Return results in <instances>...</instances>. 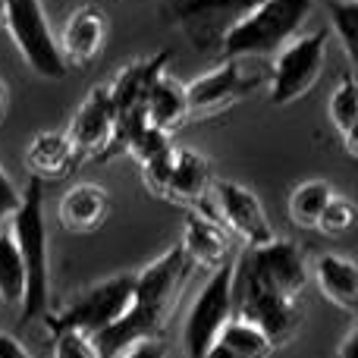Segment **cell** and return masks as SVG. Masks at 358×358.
Here are the masks:
<instances>
[{"instance_id": "obj_1", "label": "cell", "mask_w": 358, "mask_h": 358, "mask_svg": "<svg viewBox=\"0 0 358 358\" xmlns=\"http://www.w3.org/2000/svg\"><path fill=\"white\" fill-rule=\"evenodd\" d=\"M192 271L195 267H192V261L185 258L179 245H170L164 255L148 261L136 273L132 302L126 308V315L88 340L94 358H117L120 352H126L129 346H136L142 340H161Z\"/></svg>"}, {"instance_id": "obj_2", "label": "cell", "mask_w": 358, "mask_h": 358, "mask_svg": "<svg viewBox=\"0 0 358 358\" xmlns=\"http://www.w3.org/2000/svg\"><path fill=\"white\" fill-rule=\"evenodd\" d=\"M10 236L19 248L25 271L22 321H38L50 308V245H48V214H44V182L31 179L22 192L19 210L10 220Z\"/></svg>"}, {"instance_id": "obj_3", "label": "cell", "mask_w": 358, "mask_h": 358, "mask_svg": "<svg viewBox=\"0 0 358 358\" xmlns=\"http://www.w3.org/2000/svg\"><path fill=\"white\" fill-rule=\"evenodd\" d=\"M315 0H258L227 35L220 38V57L271 60L283 44L302 31Z\"/></svg>"}, {"instance_id": "obj_4", "label": "cell", "mask_w": 358, "mask_h": 358, "mask_svg": "<svg viewBox=\"0 0 358 358\" xmlns=\"http://www.w3.org/2000/svg\"><path fill=\"white\" fill-rule=\"evenodd\" d=\"M195 210L217 220L227 233H233L236 239L245 242V248H258L277 239L261 198L248 185L233 182V179H214L208 189V198Z\"/></svg>"}, {"instance_id": "obj_5", "label": "cell", "mask_w": 358, "mask_h": 358, "mask_svg": "<svg viewBox=\"0 0 358 358\" xmlns=\"http://www.w3.org/2000/svg\"><path fill=\"white\" fill-rule=\"evenodd\" d=\"M132 283H136V273H113V277L85 286L54 317V334L66 330V334H76L82 340L98 336L101 330H107L126 315L132 302Z\"/></svg>"}, {"instance_id": "obj_6", "label": "cell", "mask_w": 358, "mask_h": 358, "mask_svg": "<svg viewBox=\"0 0 358 358\" xmlns=\"http://www.w3.org/2000/svg\"><path fill=\"white\" fill-rule=\"evenodd\" d=\"M271 60H245V57H223L220 66L198 76L185 85L192 117H208L220 113L229 104L248 98L258 85H267Z\"/></svg>"}, {"instance_id": "obj_7", "label": "cell", "mask_w": 358, "mask_h": 358, "mask_svg": "<svg viewBox=\"0 0 358 358\" xmlns=\"http://www.w3.org/2000/svg\"><path fill=\"white\" fill-rule=\"evenodd\" d=\"M233 317L252 324L271 340L273 349L289 346L302 327V299H289L239 277L233 264Z\"/></svg>"}, {"instance_id": "obj_8", "label": "cell", "mask_w": 358, "mask_h": 358, "mask_svg": "<svg viewBox=\"0 0 358 358\" xmlns=\"http://www.w3.org/2000/svg\"><path fill=\"white\" fill-rule=\"evenodd\" d=\"M327 60V31L317 29L311 35H296L289 44L271 57V76H267V94L271 104L286 107L305 98L317 85Z\"/></svg>"}, {"instance_id": "obj_9", "label": "cell", "mask_w": 358, "mask_h": 358, "mask_svg": "<svg viewBox=\"0 0 358 358\" xmlns=\"http://www.w3.org/2000/svg\"><path fill=\"white\" fill-rule=\"evenodd\" d=\"M142 176L151 195L167 198L173 204H185L192 210L208 198V189L214 182L208 157L192 148H179V145H170L155 161L142 164Z\"/></svg>"}, {"instance_id": "obj_10", "label": "cell", "mask_w": 358, "mask_h": 358, "mask_svg": "<svg viewBox=\"0 0 358 358\" xmlns=\"http://www.w3.org/2000/svg\"><path fill=\"white\" fill-rule=\"evenodd\" d=\"M3 25L22 63L41 79H63L66 63L57 48V35L41 10V0H3Z\"/></svg>"}, {"instance_id": "obj_11", "label": "cell", "mask_w": 358, "mask_h": 358, "mask_svg": "<svg viewBox=\"0 0 358 358\" xmlns=\"http://www.w3.org/2000/svg\"><path fill=\"white\" fill-rule=\"evenodd\" d=\"M236 273L258 286L280 292V296L299 299L308 283V261L305 252L299 248V242L292 239H273L267 245L245 248L239 258H233Z\"/></svg>"}, {"instance_id": "obj_12", "label": "cell", "mask_w": 358, "mask_h": 358, "mask_svg": "<svg viewBox=\"0 0 358 358\" xmlns=\"http://www.w3.org/2000/svg\"><path fill=\"white\" fill-rule=\"evenodd\" d=\"M233 317V258L223 267L210 271L208 283L189 305V315L182 321V346L189 358H204L214 346L217 334Z\"/></svg>"}, {"instance_id": "obj_13", "label": "cell", "mask_w": 358, "mask_h": 358, "mask_svg": "<svg viewBox=\"0 0 358 358\" xmlns=\"http://www.w3.org/2000/svg\"><path fill=\"white\" fill-rule=\"evenodd\" d=\"M258 0H170L167 19L195 48H217L220 38L245 16Z\"/></svg>"}, {"instance_id": "obj_14", "label": "cell", "mask_w": 358, "mask_h": 358, "mask_svg": "<svg viewBox=\"0 0 358 358\" xmlns=\"http://www.w3.org/2000/svg\"><path fill=\"white\" fill-rule=\"evenodd\" d=\"M113 132H117V113L110 104V92H107V85H94L85 94V101L76 107L73 120L66 126V138L76 148L79 161L82 157L104 161L107 151H110Z\"/></svg>"}, {"instance_id": "obj_15", "label": "cell", "mask_w": 358, "mask_h": 358, "mask_svg": "<svg viewBox=\"0 0 358 358\" xmlns=\"http://www.w3.org/2000/svg\"><path fill=\"white\" fill-rule=\"evenodd\" d=\"M107 41V16L101 6L85 3L76 6L69 13L66 25H63L60 38H57V48H60L63 63L69 66H88V63L98 60V54L104 50Z\"/></svg>"}, {"instance_id": "obj_16", "label": "cell", "mask_w": 358, "mask_h": 358, "mask_svg": "<svg viewBox=\"0 0 358 358\" xmlns=\"http://www.w3.org/2000/svg\"><path fill=\"white\" fill-rule=\"evenodd\" d=\"M176 245L192 261V267H204V271H217V267H223L233 258L227 229L217 220H210V217L198 214V210H189V217L182 223V236H179Z\"/></svg>"}, {"instance_id": "obj_17", "label": "cell", "mask_w": 358, "mask_h": 358, "mask_svg": "<svg viewBox=\"0 0 358 358\" xmlns=\"http://www.w3.org/2000/svg\"><path fill=\"white\" fill-rule=\"evenodd\" d=\"M107 214H110V195L94 182H79L73 189H66V195L60 198V208H57L60 227L76 236L101 229Z\"/></svg>"}, {"instance_id": "obj_18", "label": "cell", "mask_w": 358, "mask_h": 358, "mask_svg": "<svg viewBox=\"0 0 358 358\" xmlns=\"http://www.w3.org/2000/svg\"><path fill=\"white\" fill-rule=\"evenodd\" d=\"M315 280L321 296L327 299L330 305L343 308L346 315H355L358 311V267L352 258L336 252H324L315 258Z\"/></svg>"}, {"instance_id": "obj_19", "label": "cell", "mask_w": 358, "mask_h": 358, "mask_svg": "<svg viewBox=\"0 0 358 358\" xmlns=\"http://www.w3.org/2000/svg\"><path fill=\"white\" fill-rule=\"evenodd\" d=\"M76 164H79V155L69 145L66 132H38L25 148V170L38 182L63 179Z\"/></svg>"}, {"instance_id": "obj_20", "label": "cell", "mask_w": 358, "mask_h": 358, "mask_svg": "<svg viewBox=\"0 0 358 358\" xmlns=\"http://www.w3.org/2000/svg\"><path fill=\"white\" fill-rule=\"evenodd\" d=\"M189 98H185V85L176 82L173 76L164 69L148 88V98H145V120H148L155 129L170 132L189 120Z\"/></svg>"}, {"instance_id": "obj_21", "label": "cell", "mask_w": 358, "mask_h": 358, "mask_svg": "<svg viewBox=\"0 0 358 358\" xmlns=\"http://www.w3.org/2000/svg\"><path fill=\"white\" fill-rule=\"evenodd\" d=\"M271 352L273 346L261 330H255L239 317H229L204 358H271Z\"/></svg>"}, {"instance_id": "obj_22", "label": "cell", "mask_w": 358, "mask_h": 358, "mask_svg": "<svg viewBox=\"0 0 358 358\" xmlns=\"http://www.w3.org/2000/svg\"><path fill=\"white\" fill-rule=\"evenodd\" d=\"M327 113L334 129L340 132L343 145H346L349 157H355L358 155V88H355L352 73H343L340 82L334 85L327 101Z\"/></svg>"}, {"instance_id": "obj_23", "label": "cell", "mask_w": 358, "mask_h": 358, "mask_svg": "<svg viewBox=\"0 0 358 358\" xmlns=\"http://www.w3.org/2000/svg\"><path fill=\"white\" fill-rule=\"evenodd\" d=\"M334 185L324 182V179H305L292 189L289 195V220L302 229H315L321 210L327 208V201L334 198Z\"/></svg>"}, {"instance_id": "obj_24", "label": "cell", "mask_w": 358, "mask_h": 358, "mask_svg": "<svg viewBox=\"0 0 358 358\" xmlns=\"http://www.w3.org/2000/svg\"><path fill=\"white\" fill-rule=\"evenodd\" d=\"M25 296V271L19 248L10 236V227L0 229V299L6 305H22Z\"/></svg>"}, {"instance_id": "obj_25", "label": "cell", "mask_w": 358, "mask_h": 358, "mask_svg": "<svg viewBox=\"0 0 358 358\" xmlns=\"http://www.w3.org/2000/svg\"><path fill=\"white\" fill-rule=\"evenodd\" d=\"M330 22H334V35L343 44L346 60L355 63L358 57V0H334L330 3Z\"/></svg>"}, {"instance_id": "obj_26", "label": "cell", "mask_w": 358, "mask_h": 358, "mask_svg": "<svg viewBox=\"0 0 358 358\" xmlns=\"http://www.w3.org/2000/svg\"><path fill=\"white\" fill-rule=\"evenodd\" d=\"M355 204L349 201V198H343V195H334L327 201V208L321 210V217H317V227L315 229H321L324 236H343V233H349V229L355 227Z\"/></svg>"}, {"instance_id": "obj_27", "label": "cell", "mask_w": 358, "mask_h": 358, "mask_svg": "<svg viewBox=\"0 0 358 358\" xmlns=\"http://www.w3.org/2000/svg\"><path fill=\"white\" fill-rule=\"evenodd\" d=\"M19 201H22V192L16 189V182L10 179V173L0 167V229L10 227L13 214L19 210Z\"/></svg>"}, {"instance_id": "obj_28", "label": "cell", "mask_w": 358, "mask_h": 358, "mask_svg": "<svg viewBox=\"0 0 358 358\" xmlns=\"http://www.w3.org/2000/svg\"><path fill=\"white\" fill-rule=\"evenodd\" d=\"M54 358H94V352L88 340L60 330V334H54Z\"/></svg>"}, {"instance_id": "obj_29", "label": "cell", "mask_w": 358, "mask_h": 358, "mask_svg": "<svg viewBox=\"0 0 358 358\" xmlns=\"http://www.w3.org/2000/svg\"><path fill=\"white\" fill-rule=\"evenodd\" d=\"M117 358H167V346H164V340H142Z\"/></svg>"}, {"instance_id": "obj_30", "label": "cell", "mask_w": 358, "mask_h": 358, "mask_svg": "<svg viewBox=\"0 0 358 358\" xmlns=\"http://www.w3.org/2000/svg\"><path fill=\"white\" fill-rule=\"evenodd\" d=\"M0 358H31V355H29V349L16 340V336L0 330Z\"/></svg>"}, {"instance_id": "obj_31", "label": "cell", "mask_w": 358, "mask_h": 358, "mask_svg": "<svg viewBox=\"0 0 358 358\" xmlns=\"http://www.w3.org/2000/svg\"><path fill=\"white\" fill-rule=\"evenodd\" d=\"M334 358H358V330L352 327L346 336H343V343L336 346V355Z\"/></svg>"}, {"instance_id": "obj_32", "label": "cell", "mask_w": 358, "mask_h": 358, "mask_svg": "<svg viewBox=\"0 0 358 358\" xmlns=\"http://www.w3.org/2000/svg\"><path fill=\"white\" fill-rule=\"evenodd\" d=\"M6 104H10V88H6V82L0 79V120L6 117Z\"/></svg>"}, {"instance_id": "obj_33", "label": "cell", "mask_w": 358, "mask_h": 358, "mask_svg": "<svg viewBox=\"0 0 358 358\" xmlns=\"http://www.w3.org/2000/svg\"><path fill=\"white\" fill-rule=\"evenodd\" d=\"M0 22H3V0H0Z\"/></svg>"}]
</instances>
